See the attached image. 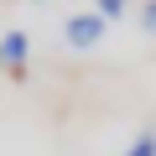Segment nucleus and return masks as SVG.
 Returning <instances> with one entry per match:
<instances>
[{
	"label": "nucleus",
	"mask_w": 156,
	"mask_h": 156,
	"mask_svg": "<svg viewBox=\"0 0 156 156\" xmlns=\"http://www.w3.org/2000/svg\"><path fill=\"white\" fill-rule=\"evenodd\" d=\"M104 16L99 11H83V16H68V26H62V37H68V47H78V52H83V47H99V37H104Z\"/></svg>",
	"instance_id": "nucleus-1"
},
{
	"label": "nucleus",
	"mask_w": 156,
	"mask_h": 156,
	"mask_svg": "<svg viewBox=\"0 0 156 156\" xmlns=\"http://www.w3.org/2000/svg\"><path fill=\"white\" fill-rule=\"evenodd\" d=\"M26 57H31L26 31H5V37H0V68H5L11 78H26Z\"/></svg>",
	"instance_id": "nucleus-2"
},
{
	"label": "nucleus",
	"mask_w": 156,
	"mask_h": 156,
	"mask_svg": "<svg viewBox=\"0 0 156 156\" xmlns=\"http://www.w3.org/2000/svg\"><path fill=\"white\" fill-rule=\"evenodd\" d=\"M125 156H156V130H140V135L125 146Z\"/></svg>",
	"instance_id": "nucleus-3"
},
{
	"label": "nucleus",
	"mask_w": 156,
	"mask_h": 156,
	"mask_svg": "<svg viewBox=\"0 0 156 156\" xmlns=\"http://www.w3.org/2000/svg\"><path fill=\"white\" fill-rule=\"evenodd\" d=\"M94 11H99L104 21H120V16L130 11V0H94Z\"/></svg>",
	"instance_id": "nucleus-4"
},
{
	"label": "nucleus",
	"mask_w": 156,
	"mask_h": 156,
	"mask_svg": "<svg viewBox=\"0 0 156 156\" xmlns=\"http://www.w3.org/2000/svg\"><path fill=\"white\" fill-rule=\"evenodd\" d=\"M140 31L156 37V0H146V5H140Z\"/></svg>",
	"instance_id": "nucleus-5"
}]
</instances>
